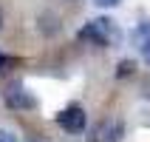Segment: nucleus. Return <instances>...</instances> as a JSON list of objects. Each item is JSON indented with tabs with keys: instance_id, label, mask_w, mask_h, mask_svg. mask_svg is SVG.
Wrapping results in <instances>:
<instances>
[{
	"instance_id": "1",
	"label": "nucleus",
	"mask_w": 150,
	"mask_h": 142,
	"mask_svg": "<svg viewBox=\"0 0 150 142\" xmlns=\"http://www.w3.org/2000/svg\"><path fill=\"white\" fill-rule=\"evenodd\" d=\"M116 37H119V31L108 17H96L85 29H79V40H88L93 46H99V49H108L110 43H116Z\"/></svg>"
},
{
	"instance_id": "2",
	"label": "nucleus",
	"mask_w": 150,
	"mask_h": 142,
	"mask_svg": "<svg viewBox=\"0 0 150 142\" xmlns=\"http://www.w3.org/2000/svg\"><path fill=\"white\" fill-rule=\"evenodd\" d=\"M125 139V122L116 117L102 119L88 131V142H122Z\"/></svg>"
},
{
	"instance_id": "3",
	"label": "nucleus",
	"mask_w": 150,
	"mask_h": 142,
	"mask_svg": "<svg viewBox=\"0 0 150 142\" xmlns=\"http://www.w3.org/2000/svg\"><path fill=\"white\" fill-rule=\"evenodd\" d=\"M54 119H57V125L65 134H82L85 128H88V114H85L82 105H65Z\"/></svg>"
},
{
	"instance_id": "4",
	"label": "nucleus",
	"mask_w": 150,
	"mask_h": 142,
	"mask_svg": "<svg viewBox=\"0 0 150 142\" xmlns=\"http://www.w3.org/2000/svg\"><path fill=\"white\" fill-rule=\"evenodd\" d=\"M3 97H6V105L14 111H28V108H37V100H34L31 94L25 91V85L20 83V80H14V83L6 85V91H3Z\"/></svg>"
},
{
	"instance_id": "5",
	"label": "nucleus",
	"mask_w": 150,
	"mask_h": 142,
	"mask_svg": "<svg viewBox=\"0 0 150 142\" xmlns=\"http://www.w3.org/2000/svg\"><path fill=\"white\" fill-rule=\"evenodd\" d=\"M133 71H136V63H133V60H122V63L116 66V80H125V77H130Z\"/></svg>"
},
{
	"instance_id": "6",
	"label": "nucleus",
	"mask_w": 150,
	"mask_h": 142,
	"mask_svg": "<svg viewBox=\"0 0 150 142\" xmlns=\"http://www.w3.org/2000/svg\"><path fill=\"white\" fill-rule=\"evenodd\" d=\"M17 63H20L17 57H11V54H3V51H0V74H8Z\"/></svg>"
},
{
	"instance_id": "7",
	"label": "nucleus",
	"mask_w": 150,
	"mask_h": 142,
	"mask_svg": "<svg viewBox=\"0 0 150 142\" xmlns=\"http://www.w3.org/2000/svg\"><path fill=\"white\" fill-rule=\"evenodd\" d=\"M142 60H144V63L150 66V37H147V40L142 43Z\"/></svg>"
},
{
	"instance_id": "8",
	"label": "nucleus",
	"mask_w": 150,
	"mask_h": 142,
	"mask_svg": "<svg viewBox=\"0 0 150 142\" xmlns=\"http://www.w3.org/2000/svg\"><path fill=\"white\" fill-rule=\"evenodd\" d=\"M96 6H102V9H113V6H119L122 0H93Z\"/></svg>"
},
{
	"instance_id": "9",
	"label": "nucleus",
	"mask_w": 150,
	"mask_h": 142,
	"mask_svg": "<svg viewBox=\"0 0 150 142\" xmlns=\"http://www.w3.org/2000/svg\"><path fill=\"white\" fill-rule=\"evenodd\" d=\"M0 142H17V136L11 131H0Z\"/></svg>"
},
{
	"instance_id": "10",
	"label": "nucleus",
	"mask_w": 150,
	"mask_h": 142,
	"mask_svg": "<svg viewBox=\"0 0 150 142\" xmlns=\"http://www.w3.org/2000/svg\"><path fill=\"white\" fill-rule=\"evenodd\" d=\"M0 29H3V11H0Z\"/></svg>"
}]
</instances>
